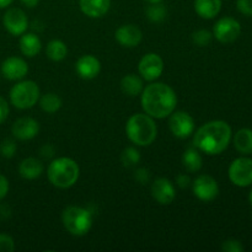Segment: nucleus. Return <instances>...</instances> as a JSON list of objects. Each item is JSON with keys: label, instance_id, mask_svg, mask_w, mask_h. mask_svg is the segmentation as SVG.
<instances>
[{"label": "nucleus", "instance_id": "36", "mask_svg": "<svg viewBox=\"0 0 252 252\" xmlns=\"http://www.w3.org/2000/svg\"><path fill=\"white\" fill-rule=\"evenodd\" d=\"M7 192H9V181L4 175L0 174V201L6 197Z\"/></svg>", "mask_w": 252, "mask_h": 252}, {"label": "nucleus", "instance_id": "16", "mask_svg": "<svg viewBox=\"0 0 252 252\" xmlns=\"http://www.w3.org/2000/svg\"><path fill=\"white\" fill-rule=\"evenodd\" d=\"M39 132V125L36 120L31 117H21L14 122L11 133L16 139L30 140L33 139Z\"/></svg>", "mask_w": 252, "mask_h": 252}, {"label": "nucleus", "instance_id": "40", "mask_svg": "<svg viewBox=\"0 0 252 252\" xmlns=\"http://www.w3.org/2000/svg\"><path fill=\"white\" fill-rule=\"evenodd\" d=\"M12 1L14 0H0V9H5V7L10 6Z\"/></svg>", "mask_w": 252, "mask_h": 252}, {"label": "nucleus", "instance_id": "23", "mask_svg": "<svg viewBox=\"0 0 252 252\" xmlns=\"http://www.w3.org/2000/svg\"><path fill=\"white\" fill-rule=\"evenodd\" d=\"M234 147L240 154H252V129L241 128L234 135Z\"/></svg>", "mask_w": 252, "mask_h": 252}, {"label": "nucleus", "instance_id": "7", "mask_svg": "<svg viewBox=\"0 0 252 252\" xmlns=\"http://www.w3.org/2000/svg\"><path fill=\"white\" fill-rule=\"evenodd\" d=\"M229 180L238 187H248L252 185V159L238 158L230 164L228 170Z\"/></svg>", "mask_w": 252, "mask_h": 252}, {"label": "nucleus", "instance_id": "19", "mask_svg": "<svg viewBox=\"0 0 252 252\" xmlns=\"http://www.w3.org/2000/svg\"><path fill=\"white\" fill-rule=\"evenodd\" d=\"M43 164L41 160L36 159V158H26L19 165L20 176L26 180L38 179L43 174Z\"/></svg>", "mask_w": 252, "mask_h": 252}, {"label": "nucleus", "instance_id": "13", "mask_svg": "<svg viewBox=\"0 0 252 252\" xmlns=\"http://www.w3.org/2000/svg\"><path fill=\"white\" fill-rule=\"evenodd\" d=\"M1 70L2 76L7 80L16 81L21 80L26 76V74L29 73V65H27L26 62L22 58L19 57H9V58L5 59L1 63Z\"/></svg>", "mask_w": 252, "mask_h": 252}, {"label": "nucleus", "instance_id": "17", "mask_svg": "<svg viewBox=\"0 0 252 252\" xmlns=\"http://www.w3.org/2000/svg\"><path fill=\"white\" fill-rule=\"evenodd\" d=\"M75 70L81 79H85V80L95 79L101 70L100 61L91 54H85L78 59L75 64Z\"/></svg>", "mask_w": 252, "mask_h": 252}, {"label": "nucleus", "instance_id": "34", "mask_svg": "<svg viewBox=\"0 0 252 252\" xmlns=\"http://www.w3.org/2000/svg\"><path fill=\"white\" fill-rule=\"evenodd\" d=\"M134 177L139 184L145 185L150 181V171L148 169H144V167H140V169L135 170Z\"/></svg>", "mask_w": 252, "mask_h": 252}, {"label": "nucleus", "instance_id": "9", "mask_svg": "<svg viewBox=\"0 0 252 252\" xmlns=\"http://www.w3.org/2000/svg\"><path fill=\"white\" fill-rule=\"evenodd\" d=\"M169 128L172 134L179 139H186L193 133L194 120L191 115L184 111H177L170 115Z\"/></svg>", "mask_w": 252, "mask_h": 252}, {"label": "nucleus", "instance_id": "6", "mask_svg": "<svg viewBox=\"0 0 252 252\" xmlns=\"http://www.w3.org/2000/svg\"><path fill=\"white\" fill-rule=\"evenodd\" d=\"M39 95V88L34 81L24 80L12 86L10 90V101L19 110H27L36 105Z\"/></svg>", "mask_w": 252, "mask_h": 252}, {"label": "nucleus", "instance_id": "22", "mask_svg": "<svg viewBox=\"0 0 252 252\" xmlns=\"http://www.w3.org/2000/svg\"><path fill=\"white\" fill-rule=\"evenodd\" d=\"M143 89H144L143 78H139L134 74H128V75L123 76L121 80V90L125 95L130 96V97L140 95Z\"/></svg>", "mask_w": 252, "mask_h": 252}, {"label": "nucleus", "instance_id": "15", "mask_svg": "<svg viewBox=\"0 0 252 252\" xmlns=\"http://www.w3.org/2000/svg\"><path fill=\"white\" fill-rule=\"evenodd\" d=\"M115 38L121 46L126 48H134L142 42L143 33L137 25H123L116 30Z\"/></svg>", "mask_w": 252, "mask_h": 252}, {"label": "nucleus", "instance_id": "42", "mask_svg": "<svg viewBox=\"0 0 252 252\" xmlns=\"http://www.w3.org/2000/svg\"><path fill=\"white\" fill-rule=\"evenodd\" d=\"M249 199H250V203H251V206H252V189H251L250 194H249Z\"/></svg>", "mask_w": 252, "mask_h": 252}, {"label": "nucleus", "instance_id": "27", "mask_svg": "<svg viewBox=\"0 0 252 252\" xmlns=\"http://www.w3.org/2000/svg\"><path fill=\"white\" fill-rule=\"evenodd\" d=\"M147 17L152 22H161L166 19L167 10L161 2H155V4H150L147 7Z\"/></svg>", "mask_w": 252, "mask_h": 252}, {"label": "nucleus", "instance_id": "4", "mask_svg": "<svg viewBox=\"0 0 252 252\" xmlns=\"http://www.w3.org/2000/svg\"><path fill=\"white\" fill-rule=\"evenodd\" d=\"M80 169L75 160L70 158H58L49 164L47 176L49 182L58 189H69L76 184Z\"/></svg>", "mask_w": 252, "mask_h": 252}, {"label": "nucleus", "instance_id": "41", "mask_svg": "<svg viewBox=\"0 0 252 252\" xmlns=\"http://www.w3.org/2000/svg\"><path fill=\"white\" fill-rule=\"evenodd\" d=\"M147 2H149V4H155V2H161L162 0H145Z\"/></svg>", "mask_w": 252, "mask_h": 252}, {"label": "nucleus", "instance_id": "33", "mask_svg": "<svg viewBox=\"0 0 252 252\" xmlns=\"http://www.w3.org/2000/svg\"><path fill=\"white\" fill-rule=\"evenodd\" d=\"M236 7L245 16H252V0H236Z\"/></svg>", "mask_w": 252, "mask_h": 252}, {"label": "nucleus", "instance_id": "3", "mask_svg": "<svg viewBox=\"0 0 252 252\" xmlns=\"http://www.w3.org/2000/svg\"><path fill=\"white\" fill-rule=\"evenodd\" d=\"M128 139L139 147L153 144L158 135V127L153 117L147 113H135L130 116L126 125Z\"/></svg>", "mask_w": 252, "mask_h": 252}, {"label": "nucleus", "instance_id": "2", "mask_svg": "<svg viewBox=\"0 0 252 252\" xmlns=\"http://www.w3.org/2000/svg\"><path fill=\"white\" fill-rule=\"evenodd\" d=\"M231 134V128L228 123L224 121H211L194 133V148L208 155L220 154L228 148Z\"/></svg>", "mask_w": 252, "mask_h": 252}, {"label": "nucleus", "instance_id": "20", "mask_svg": "<svg viewBox=\"0 0 252 252\" xmlns=\"http://www.w3.org/2000/svg\"><path fill=\"white\" fill-rule=\"evenodd\" d=\"M220 10L221 0H194V11L202 19H214Z\"/></svg>", "mask_w": 252, "mask_h": 252}, {"label": "nucleus", "instance_id": "35", "mask_svg": "<svg viewBox=\"0 0 252 252\" xmlns=\"http://www.w3.org/2000/svg\"><path fill=\"white\" fill-rule=\"evenodd\" d=\"M9 112H10L9 103H7V101L5 100L4 97L0 96V125L6 121L7 116H9Z\"/></svg>", "mask_w": 252, "mask_h": 252}, {"label": "nucleus", "instance_id": "37", "mask_svg": "<svg viewBox=\"0 0 252 252\" xmlns=\"http://www.w3.org/2000/svg\"><path fill=\"white\" fill-rule=\"evenodd\" d=\"M176 184L180 189H187V187H189L192 185L191 177H189V175H185V174L179 175L176 179Z\"/></svg>", "mask_w": 252, "mask_h": 252}, {"label": "nucleus", "instance_id": "8", "mask_svg": "<svg viewBox=\"0 0 252 252\" xmlns=\"http://www.w3.org/2000/svg\"><path fill=\"white\" fill-rule=\"evenodd\" d=\"M241 33V25L234 17L225 16L219 19L213 27V36L220 43H231Z\"/></svg>", "mask_w": 252, "mask_h": 252}, {"label": "nucleus", "instance_id": "31", "mask_svg": "<svg viewBox=\"0 0 252 252\" xmlns=\"http://www.w3.org/2000/svg\"><path fill=\"white\" fill-rule=\"evenodd\" d=\"M221 250L224 252H243L244 245L241 244V241L236 240V239H229L223 243Z\"/></svg>", "mask_w": 252, "mask_h": 252}, {"label": "nucleus", "instance_id": "12", "mask_svg": "<svg viewBox=\"0 0 252 252\" xmlns=\"http://www.w3.org/2000/svg\"><path fill=\"white\" fill-rule=\"evenodd\" d=\"M2 24L5 30L12 36H21L27 31L29 19L26 14L19 7H11L7 10L2 17Z\"/></svg>", "mask_w": 252, "mask_h": 252}, {"label": "nucleus", "instance_id": "38", "mask_svg": "<svg viewBox=\"0 0 252 252\" xmlns=\"http://www.w3.org/2000/svg\"><path fill=\"white\" fill-rule=\"evenodd\" d=\"M39 154H41V157H43L44 159H49V158H52L54 155V148L52 147L51 144L43 145V147L41 148V150H39Z\"/></svg>", "mask_w": 252, "mask_h": 252}, {"label": "nucleus", "instance_id": "18", "mask_svg": "<svg viewBox=\"0 0 252 252\" xmlns=\"http://www.w3.org/2000/svg\"><path fill=\"white\" fill-rule=\"evenodd\" d=\"M79 6L84 15L91 19H98L108 12L111 0H79Z\"/></svg>", "mask_w": 252, "mask_h": 252}, {"label": "nucleus", "instance_id": "32", "mask_svg": "<svg viewBox=\"0 0 252 252\" xmlns=\"http://www.w3.org/2000/svg\"><path fill=\"white\" fill-rule=\"evenodd\" d=\"M14 250V239L7 234H0V252H12Z\"/></svg>", "mask_w": 252, "mask_h": 252}, {"label": "nucleus", "instance_id": "10", "mask_svg": "<svg viewBox=\"0 0 252 252\" xmlns=\"http://www.w3.org/2000/svg\"><path fill=\"white\" fill-rule=\"evenodd\" d=\"M192 189L194 196L203 202H211L219 194V185L214 177L209 175H199L192 182Z\"/></svg>", "mask_w": 252, "mask_h": 252}, {"label": "nucleus", "instance_id": "5", "mask_svg": "<svg viewBox=\"0 0 252 252\" xmlns=\"http://www.w3.org/2000/svg\"><path fill=\"white\" fill-rule=\"evenodd\" d=\"M62 221L68 233L74 236H84L93 226V216L83 207L71 206L63 211Z\"/></svg>", "mask_w": 252, "mask_h": 252}, {"label": "nucleus", "instance_id": "26", "mask_svg": "<svg viewBox=\"0 0 252 252\" xmlns=\"http://www.w3.org/2000/svg\"><path fill=\"white\" fill-rule=\"evenodd\" d=\"M39 106L47 113H56L62 107V98L57 94L48 93L39 98Z\"/></svg>", "mask_w": 252, "mask_h": 252}, {"label": "nucleus", "instance_id": "24", "mask_svg": "<svg viewBox=\"0 0 252 252\" xmlns=\"http://www.w3.org/2000/svg\"><path fill=\"white\" fill-rule=\"evenodd\" d=\"M182 165L189 172H197L203 166V159L199 152L193 148H189L182 155Z\"/></svg>", "mask_w": 252, "mask_h": 252}, {"label": "nucleus", "instance_id": "11", "mask_svg": "<svg viewBox=\"0 0 252 252\" xmlns=\"http://www.w3.org/2000/svg\"><path fill=\"white\" fill-rule=\"evenodd\" d=\"M138 70L144 80L154 81L159 79L164 71V61L159 54L148 53L140 59Z\"/></svg>", "mask_w": 252, "mask_h": 252}, {"label": "nucleus", "instance_id": "28", "mask_svg": "<svg viewBox=\"0 0 252 252\" xmlns=\"http://www.w3.org/2000/svg\"><path fill=\"white\" fill-rule=\"evenodd\" d=\"M121 161H122L123 166L126 167H133L140 161V153L135 148L129 147L126 148L121 154Z\"/></svg>", "mask_w": 252, "mask_h": 252}, {"label": "nucleus", "instance_id": "25", "mask_svg": "<svg viewBox=\"0 0 252 252\" xmlns=\"http://www.w3.org/2000/svg\"><path fill=\"white\" fill-rule=\"evenodd\" d=\"M46 54L51 61L53 62H61L68 54V48H66L65 43L59 39H53L47 44Z\"/></svg>", "mask_w": 252, "mask_h": 252}, {"label": "nucleus", "instance_id": "29", "mask_svg": "<svg viewBox=\"0 0 252 252\" xmlns=\"http://www.w3.org/2000/svg\"><path fill=\"white\" fill-rule=\"evenodd\" d=\"M212 38H213V33L209 32L208 30H198L192 34V41L198 47L208 46L212 42Z\"/></svg>", "mask_w": 252, "mask_h": 252}, {"label": "nucleus", "instance_id": "21", "mask_svg": "<svg viewBox=\"0 0 252 252\" xmlns=\"http://www.w3.org/2000/svg\"><path fill=\"white\" fill-rule=\"evenodd\" d=\"M42 43L41 39L37 34L34 33H26L21 34L20 38V51L24 56L29 57V58H33L37 54L41 52Z\"/></svg>", "mask_w": 252, "mask_h": 252}, {"label": "nucleus", "instance_id": "39", "mask_svg": "<svg viewBox=\"0 0 252 252\" xmlns=\"http://www.w3.org/2000/svg\"><path fill=\"white\" fill-rule=\"evenodd\" d=\"M20 1H21V4H24L26 7L32 9V7L37 6V4H38L39 0H20Z\"/></svg>", "mask_w": 252, "mask_h": 252}, {"label": "nucleus", "instance_id": "1", "mask_svg": "<svg viewBox=\"0 0 252 252\" xmlns=\"http://www.w3.org/2000/svg\"><path fill=\"white\" fill-rule=\"evenodd\" d=\"M142 107L150 117L162 120L171 115L177 105L176 93L164 83H152L142 91Z\"/></svg>", "mask_w": 252, "mask_h": 252}, {"label": "nucleus", "instance_id": "30", "mask_svg": "<svg viewBox=\"0 0 252 252\" xmlns=\"http://www.w3.org/2000/svg\"><path fill=\"white\" fill-rule=\"evenodd\" d=\"M16 149L17 147L15 140L9 139V138H6V139H4L0 143V155L5 158V159H11L15 155V153H16Z\"/></svg>", "mask_w": 252, "mask_h": 252}, {"label": "nucleus", "instance_id": "14", "mask_svg": "<svg viewBox=\"0 0 252 252\" xmlns=\"http://www.w3.org/2000/svg\"><path fill=\"white\" fill-rule=\"evenodd\" d=\"M152 196L158 203L164 206L172 203L176 197L174 184L166 177H159L152 185Z\"/></svg>", "mask_w": 252, "mask_h": 252}]
</instances>
